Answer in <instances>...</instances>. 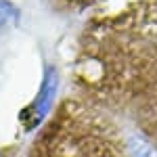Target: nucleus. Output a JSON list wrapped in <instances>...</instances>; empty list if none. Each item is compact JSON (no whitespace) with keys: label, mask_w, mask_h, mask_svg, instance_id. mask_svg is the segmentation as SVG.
Listing matches in <instances>:
<instances>
[{"label":"nucleus","mask_w":157,"mask_h":157,"mask_svg":"<svg viewBox=\"0 0 157 157\" xmlns=\"http://www.w3.org/2000/svg\"><path fill=\"white\" fill-rule=\"evenodd\" d=\"M126 145L130 157H157V147L143 136H132Z\"/></svg>","instance_id":"obj_1"}]
</instances>
